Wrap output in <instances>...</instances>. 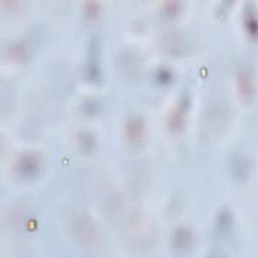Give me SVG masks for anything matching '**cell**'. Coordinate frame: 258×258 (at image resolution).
<instances>
[{"mask_svg":"<svg viewBox=\"0 0 258 258\" xmlns=\"http://www.w3.org/2000/svg\"><path fill=\"white\" fill-rule=\"evenodd\" d=\"M39 168V160L36 156L31 154H24L20 156L15 163L16 172L24 177L33 176Z\"/></svg>","mask_w":258,"mask_h":258,"instance_id":"1","label":"cell"},{"mask_svg":"<svg viewBox=\"0 0 258 258\" xmlns=\"http://www.w3.org/2000/svg\"><path fill=\"white\" fill-rule=\"evenodd\" d=\"M186 108H187V101L186 99H182L177 106L173 109V111L170 114L168 125L173 131H179L181 130L183 124H184V118L186 114Z\"/></svg>","mask_w":258,"mask_h":258,"instance_id":"2","label":"cell"},{"mask_svg":"<svg viewBox=\"0 0 258 258\" xmlns=\"http://www.w3.org/2000/svg\"><path fill=\"white\" fill-rule=\"evenodd\" d=\"M126 134L130 141L138 143L143 140L145 135V127L143 122L137 117L129 119L126 125Z\"/></svg>","mask_w":258,"mask_h":258,"instance_id":"3","label":"cell"},{"mask_svg":"<svg viewBox=\"0 0 258 258\" xmlns=\"http://www.w3.org/2000/svg\"><path fill=\"white\" fill-rule=\"evenodd\" d=\"M191 241H192L191 233L186 229H179L174 234L173 244L176 246V248L185 249L191 244Z\"/></svg>","mask_w":258,"mask_h":258,"instance_id":"4","label":"cell"},{"mask_svg":"<svg viewBox=\"0 0 258 258\" xmlns=\"http://www.w3.org/2000/svg\"><path fill=\"white\" fill-rule=\"evenodd\" d=\"M240 89L242 91V94L245 95V96H249L250 91L253 89L252 81H251L250 76L247 72L242 74V78L240 80Z\"/></svg>","mask_w":258,"mask_h":258,"instance_id":"5","label":"cell"}]
</instances>
